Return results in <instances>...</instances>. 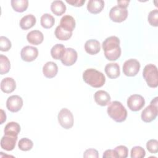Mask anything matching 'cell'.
Segmentation results:
<instances>
[{
	"mask_svg": "<svg viewBox=\"0 0 158 158\" xmlns=\"http://www.w3.org/2000/svg\"><path fill=\"white\" fill-rule=\"evenodd\" d=\"M102 49L104 56L109 60L114 61L118 59L121 55V48L120 46V40L115 36L107 38L102 42Z\"/></svg>",
	"mask_w": 158,
	"mask_h": 158,
	"instance_id": "cell-1",
	"label": "cell"
},
{
	"mask_svg": "<svg viewBox=\"0 0 158 158\" xmlns=\"http://www.w3.org/2000/svg\"><path fill=\"white\" fill-rule=\"evenodd\" d=\"M83 79L88 85L94 88L102 86L106 81L104 75L94 69H88L83 73Z\"/></svg>",
	"mask_w": 158,
	"mask_h": 158,
	"instance_id": "cell-2",
	"label": "cell"
},
{
	"mask_svg": "<svg viewBox=\"0 0 158 158\" xmlns=\"http://www.w3.org/2000/svg\"><path fill=\"white\" fill-rule=\"evenodd\" d=\"M107 112L112 119L118 123L125 121L127 117V111L125 107L118 101L110 102L107 107Z\"/></svg>",
	"mask_w": 158,
	"mask_h": 158,
	"instance_id": "cell-3",
	"label": "cell"
},
{
	"mask_svg": "<svg viewBox=\"0 0 158 158\" xmlns=\"http://www.w3.org/2000/svg\"><path fill=\"white\" fill-rule=\"evenodd\" d=\"M143 76L148 85L156 88L158 85V72L157 67L152 64L146 65L143 71Z\"/></svg>",
	"mask_w": 158,
	"mask_h": 158,
	"instance_id": "cell-4",
	"label": "cell"
},
{
	"mask_svg": "<svg viewBox=\"0 0 158 158\" xmlns=\"http://www.w3.org/2000/svg\"><path fill=\"white\" fill-rule=\"evenodd\" d=\"M158 114L157 97L154 98L149 106H148L141 112V119L144 122H151L155 120Z\"/></svg>",
	"mask_w": 158,
	"mask_h": 158,
	"instance_id": "cell-5",
	"label": "cell"
},
{
	"mask_svg": "<svg viewBox=\"0 0 158 158\" xmlns=\"http://www.w3.org/2000/svg\"><path fill=\"white\" fill-rule=\"evenodd\" d=\"M57 118L60 126L65 129H70L73 125V114L67 108H63L59 111Z\"/></svg>",
	"mask_w": 158,
	"mask_h": 158,
	"instance_id": "cell-6",
	"label": "cell"
},
{
	"mask_svg": "<svg viewBox=\"0 0 158 158\" xmlns=\"http://www.w3.org/2000/svg\"><path fill=\"white\" fill-rule=\"evenodd\" d=\"M140 63L135 59H130L126 60L123 65V72L128 77H134L139 72Z\"/></svg>",
	"mask_w": 158,
	"mask_h": 158,
	"instance_id": "cell-7",
	"label": "cell"
},
{
	"mask_svg": "<svg viewBox=\"0 0 158 158\" xmlns=\"http://www.w3.org/2000/svg\"><path fill=\"white\" fill-rule=\"evenodd\" d=\"M128 16V10L127 8L115 6L112 7L109 12L110 19L115 22H122L126 20Z\"/></svg>",
	"mask_w": 158,
	"mask_h": 158,
	"instance_id": "cell-8",
	"label": "cell"
},
{
	"mask_svg": "<svg viewBox=\"0 0 158 158\" xmlns=\"http://www.w3.org/2000/svg\"><path fill=\"white\" fill-rule=\"evenodd\" d=\"M145 104L144 98L139 94H132L127 99V106L132 111L141 110Z\"/></svg>",
	"mask_w": 158,
	"mask_h": 158,
	"instance_id": "cell-9",
	"label": "cell"
},
{
	"mask_svg": "<svg viewBox=\"0 0 158 158\" xmlns=\"http://www.w3.org/2000/svg\"><path fill=\"white\" fill-rule=\"evenodd\" d=\"M23 106V99L19 95H12L9 96L6 101L7 109L12 112H17L21 109Z\"/></svg>",
	"mask_w": 158,
	"mask_h": 158,
	"instance_id": "cell-10",
	"label": "cell"
},
{
	"mask_svg": "<svg viewBox=\"0 0 158 158\" xmlns=\"http://www.w3.org/2000/svg\"><path fill=\"white\" fill-rule=\"evenodd\" d=\"M38 56L37 48L31 46L23 47L20 52V56L23 60L25 62H31L36 59Z\"/></svg>",
	"mask_w": 158,
	"mask_h": 158,
	"instance_id": "cell-11",
	"label": "cell"
},
{
	"mask_svg": "<svg viewBox=\"0 0 158 158\" xmlns=\"http://www.w3.org/2000/svg\"><path fill=\"white\" fill-rule=\"evenodd\" d=\"M77 57L78 54L77 51L73 48H67L65 49L64 54L60 60L64 65L71 66L76 62Z\"/></svg>",
	"mask_w": 158,
	"mask_h": 158,
	"instance_id": "cell-12",
	"label": "cell"
},
{
	"mask_svg": "<svg viewBox=\"0 0 158 158\" xmlns=\"http://www.w3.org/2000/svg\"><path fill=\"white\" fill-rule=\"evenodd\" d=\"M17 138V136L4 135L1 139V148L7 151L13 150L15 147Z\"/></svg>",
	"mask_w": 158,
	"mask_h": 158,
	"instance_id": "cell-13",
	"label": "cell"
},
{
	"mask_svg": "<svg viewBox=\"0 0 158 158\" xmlns=\"http://www.w3.org/2000/svg\"><path fill=\"white\" fill-rule=\"evenodd\" d=\"M94 99L97 104L101 106H106L110 102L109 94L104 90L97 91L94 94Z\"/></svg>",
	"mask_w": 158,
	"mask_h": 158,
	"instance_id": "cell-14",
	"label": "cell"
},
{
	"mask_svg": "<svg viewBox=\"0 0 158 158\" xmlns=\"http://www.w3.org/2000/svg\"><path fill=\"white\" fill-rule=\"evenodd\" d=\"M58 72V67L57 64L52 61L46 62L43 67V73L44 77L48 78L54 77Z\"/></svg>",
	"mask_w": 158,
	"mask_h": 158,
	"instance_id": "cell-15",
	"label": "cell"
},
{
	"mask_svg": "<svg viewBox=\"0 0 158 158\" xmlns=\"http://www.w3.org/2000/svg\"><path fill=\"white\" fill-rule=\"evenodd\" d=\"M27 40L31 44L38 45L41 44L44 40V36L40 30H35L28 33L27 35Z\"/></svg>",
	"mask_w": 158,
	"mask_h": 158,
	"instance_id": "cell-16",
	"label": "cell"
},
{
	"mask_svg": "<svg viewBox=\"0 0 158 158\" xmlns=\"http://www.w3.org/2000/svg\"><path fill=\"white\" fill-rule=\"evenodd\" d=\"M15 88V81L11 77L4 78L1 81V89L5 93H10L13 92Z\"/></svg>",
	"mask_w": 158,
	"mask_h": 158,
	"instance_id": "cell-17",
	"label": "cell"
},
{
	"mask_svg": "<svg viewBox=\"0 0 158 158\" xmlns=\"http://www.w3.org/2000/svg\"><path fill=\"white\" fill-rule=\"evenodd\" d=\"M59 25L64 30L72 32L75 28V20L72 16L65 15L61 18Z\"/></svg>",
	"mask_w": 158,
	"mask_h": 158,
	"instance_id": "cell-18",
	"label": "cell"
},
{
	"mask_svg": "<svg viewBox=\"0 0 158 158\" xmlns=\"http://www.w3.org/2000/svg\"><path fill=\"white\" fill-rule=\"evenodd\" d=\"M85 49L86 52L91 55L98 54L101 49L99 42L94 39H91L86 41L85 44Z\"/></svg>",
	"mask_w": 158,
	"mask_h": 158,
	"instance_id": "cell-19",
	"label": "cell"
},
{
	"mask_svg": "<svg viewBox=\"0 0 158 158\" xmlns=\"http://www.w3.org/2000/svg\"><path fill=\"white\" fill-rule=\"evenodd\" d=\"M104 7V2L102 0H89L87 4L88 10L94 14L100 13Z\"/></svg>",
	"mask_w": 158,
	"mask_h": 158,
	"instance_id": "cell-20",
	"label": "cell"
},
{
	"mask_svg": "<svg viewBox=\"0 0 158 158\" xmlns=\"http://www.w3.org/2000/svg\"><path fill=\"white\" fill-rule=\"evenodd\" d=\"M107 76L110 78H116L119 77L120 74V67L117 63H109L104 69Z\"/></svg>",
	"mask_w": 158,
	"mask_h": 158,
	"instance_id": "cell-21",
	"label": "cell"
},
{
	"mask_svg": "<svg viewBox=\"0 0 158 158\" xmlns=\"http://www.w3.org/2000/svg\"><path fill=\"white\" fill-rule=\"evenodd\" d=\"M36 22V17L33 14H27L20 19L19 25L22 30H28L33 27Z\"/></svg>",
	"mask_w": 158,
	"mask_h": 158,
	"instance_id": "cell-22",
	"label": "cell"
},
{
	"mask_svg": "<svg viewBox=\"0 0 158 158\" xmlns=\"http://www.w3.org/2000/svg\"><path fill=\"white\" fill-rule=\"evenodd\" d=\"M51 10L53 14L59 16L65 12L66 6L62 1L56 0L52 2L51 4Z\"/></svg>",
	"mask_w": 158,
	"mask_h": 158,
	"instance_id": "cell-23",
	"label": "cell"
},
{
	"mask_svg": "<svg viewBox=\"0 0 158 158\" xmlns=\"http://www.w3.org/2000/svg\"><path fill=\"white\" fill-rule=\"evenodd\" d=\"M20 131V125L15 122H10L7 123L4 127V135H10L13 136H17Z\"/></svg>",
	"mask_w": 158,
	"mask_h": 158,
	"instance_id": "cell-24",
	"label": "cell"
},
{
	"mask_svg": "<svg viewBox=\"0 0 158 158\" xmlns=\"http://www.w3.org/2000/svg\"><path fill=\"white\" fill-rule=\"evenodd\" d=\"M65 48L62 44H56L52 46L51 49V54L53 59L56 60H60L62 57Z\"/></svg>",
	"mask_w": 158,
	"mask_h": 158,
	"instance_id": "cell-25",
	"label": "cell"
},
{
	"mask_svg": "<svg viewBox=\"0 0 158 158\" xmlns=\"http://www.w3.org/2000/svg\"><path fill=\"white\" fill-rule=\"evenodd\" d=\"M10 3L13 9L18 12H24L28 6V0H12Z\"/></svg>",
	"mask_w": 158,
	"mask_h": 158,
	"instance_id": "cell-26",
	"label": "cell"
},
{
	"mask_svg": "<svg viewBox=\"0 0 158 158\" xmlns=\"http://www.w3.org/2000/svg\"><path fill=\"white\" fill-rule=\"evenodd\" d=\"M41 25L44 28H50L53 27L55 22V19L54 17L50 14H44L41 17Z\"/></svg>",
	"mask_w": 158,
	"mask_h": 158,
	"instance_id": "cell-27",
	"label": "cell"
},
{
	"mask_svg": "<svg viewBox=\"0 0 158 158\" xmlns=\"http://www.w3.org/2000/svg\"><path fill=\"white\" fill-rule=\"evenodd\" d=\"M54 34L57 39L60 40L66 41L71 38L72 35V32L68 31L62 28L60 25H58L55 29Z\"/></svg>",
	"mask_w": 158,
	"mask_h": 158,
	"instance_id": "cell-28",
	"label": "cell"
},
{
	"mask_svg": "<svg viewBox=\"0 0 158 158\" xmlns=\"http://www.w3.org/2000/svg\"><path fill=\"white\" fill-rule=\"evenodd\" d=\"M10 69V62L7 57L4 55H0V73L1 75L6 74Z\"/></svg>",
	"mask_w": 158,
	"mask_h": 158,
	"instance_id": "cell-29",
	"label": "cell"
},
{
	"mask_svg": "<svg viewBox=\"0 0 158 158\" xmlns=\"http://www.w3.org/2000/svg\"><path fill=\"white\" fill-rule=\"evenodd\" d=\"M33 146V141L27 138H23L20 139L18 143L19 148L23 151H28L31 149Z\"/></svg>",
	"mask_w": 158,
	"mask_h": 158,
	"instance_id": "cell-30",
	"label": "cell"
},
{
	"mask_svg": "<svg viewBox=\"0 0 158 158\" xmlns=\"http://www.w3.org/2000/svg\"><path fill=\"white\" fill-rule=\"evenodd\" d=\"M145 155V150L141 146H134L131 150L130 156L131 158H143Z\"/></svg>",
	"mask_w": 158,
	"mask_h": 158,
	"instance_id": "cell-31",
	"label": "cell"
},
{
	"mask_svg": "<svg viewBox=\"0 0 158 158\" xmlns=\"http://www.w3.org/2000/svg\"><path fill=\"white\" fill-rule=\"evenodd\" d=\"M148 20L151 25L157 27L158 25V10L157 9L151 10L148 16Z\"/></svg>",
	"mask_w": 158,
	"mask_h": 158,
	"instance_id": "cell-32",
	"label": "cell"
},
{
	"mask_svg": "<svg viewBox=\"0 0 158 158\" xmlns=\"http://www.w3.org/2000/svg\"><path fill=\"white\" fill-rule=\"evenodd\" d=\"M12 46L10 41L4 36H0V50L1 51H8Z\"/></svg>",
	"mask_w": 158,
	"mask_h": 158,
	"instance_id": "cell-33",
	"label": "cell"
},
{
	"mask_svg": "<svg viewBox=\"0 0 158 158\" xmlns=\"http://www.w3.org/2000/svg\"><path fill=\"white\" fill-rule=\"evenodd\" d=\"M148 151L152 154H156L158 152V141L152 139L149 140L146 143Z\"/></svg>",
	"mask_w": 158,
	"mask_h": 158,
	"instance_id": "cell-34",
	"label": "cell"
},
{
	"mask_svg": "<svg viewBox=\"0 0 158 158\" xmlns=\"http://www.w3.org/2000/svg\"><path fill=\"white\" fill-rule=\"evenodd\" d=\"M114 151L117 154V157L126 158L128 156V149L125 146L120 145L118 146H117L114 149Z\"/></svg>",
	"mask_w": 158,
	"mask_h": 158,
	"instance_id": "cell-35",
	"label": "cell"
},
{
	"mask_svg": "<svg viewBox=\"0 0 158 158\" xmlns=\"http://www.w3.org/2000/svg\"><path fill=\"white\" fill-rule=\"evenodd\" d=\"M98 157H99L98 152L96 149H86L83 154V157H85V158H88V157L98 158Z\"/></svg>",
	"mask_w": 158,
	"mask_h": 158,
	"instance_id": "cell-36",
	"label": "cell"
},
{
	"mask_svg": "<svg viewBox=\"0 0 158 158\" xmlns=\"http://www.w3.org/2000/svg\"><path fill=\"white\" fill-rule=\"evenodd\" d=\"M66 2L75 7H81L85 2V0H66Z\"/></svg>",
	"mask_w": 158,
	"mask_h": 158,
	"instance_id": "cell-37",
	"label": "cell"
},
{
	"mask_svg": "<svg viewBox=\"0 0 158 158\" xmlns=\"http://www.w3.org/2000/svg\"><path fill=\"white\" fill-rule=\"evenodd\" d=\"M103 158H107V157H112V158H116L117 157V154L114 150L112 149H107L104 151L103 155Z\"/></svg>",
	"mask_w": 158,
	"mask_h": 158,
	"instance_id": "cell-38",
	"label": "cell"
},
{
	"mask_svg": "<svg viewBox=\"0 0 158 158\" xmlns=\"http://www.w3.org/2000/svg\"><path fill=\"white\" fill-rule=\"evenodd\" d=\"M130 2V1L128 0H123V1H117L118 6H120L122 7L127 8L128 6V4Z\"/></svg>",
	"mask_w": 158,
	"mask_h": 158,
	"instance_id": "cell-39",
	"label": "cell"
},
{
	"mask_svg": "<svg viewBox=\"0 0 158 158\" xmlns=\"http://www.w3.org/2000/svg\"><path fill=\"white\" fill-rule=\"evenodd\" d=\"M6 120V115L5 112L1 109V124H2Z\"/></svg>",
	"mask_w": 158,
	"mask_h": 158,
	"instance_id": "cell-40",
	"label": "cell"
}]
</instances>
